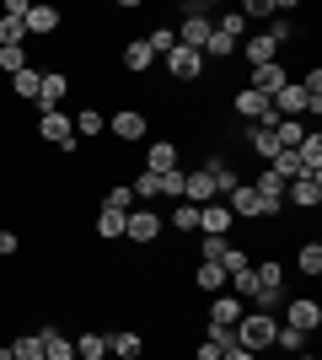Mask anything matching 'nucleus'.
Listing matches in <instances>:
<instances>
[{"label": "nucleus", "instance_id": "39448f33", "mask_svg": "<svg viewBox=\"0 0 322 360\" xmlns=\"http://www.w3.org/2000/svg\"><path fill=\"white\" fill-rule=\"evenodd\" d=\"M107 135L123 140V146H135V140L151 135V113H145V108H119V113L107 119Z\"/></svg>", "mask_w": 322, "mask_h": 360}, {"label": "nucleus", "instance_id": "37998d69", "mask_svg": "<svg viewBox=\"0 0 322 360\" xmlns=\"http://www.w3.org/2000/svg\"><path fill=\"white\" fill-rule=\"evenodd\" d=\"M156 194H167V199H183V167L161 172V178H156Z\"/></svg>", "mask_w": 322, "mask_h": 360}, {"label": "nucleus", "instance_id": "7ed1b4c3", "mask_svg": "<svg viewBox=\"0 0 322 360\" xmlns=\"http://www.w3.org/2000/svg\"><path fill=\"white\" fill-rule=\"evenodd\" d=\"M253 280H258V290H253V301H258L263 312H274V307H285V269H279L274 258L269 264H253Z\"/></svg>", "mask_w": 322, "mask_h": 360}, {"label": "nucleus", "instance_id": "c85d7f7f", "mask_svg": "<svg viewBox=\"0 0 322 360\" xmlns=\"http://www.w3.org/2000/svg\"><path fill=\"white\" fill-rule=\"evenodd\" d=\"M38 86H43V70H38V65H27V70L11 75V91L22 97V103H38Z\"/></svg>", "mask_w": 322, "mask_h": 360}, {"label": "nucleus", "instance_id": "f8f14e48", "mask_svg": "<svg viewBox=\"0 0 322 360\" xmlns=\"http://www.w3.org/2000/svg\"><path fill=\"white\" fill-rule=\"evenodd\" d=\"M236 49H242L247 70H253V65H279V44L269 38V32H253V38H242Z\"/></svg>", "mask_w": 322, "mask_h": 360}, {"label": "nucleus", "instance_id": "20e7f679", "mask_svg": "<svg viewBox=\"0 0 322 360\" xmlns=\"http://www.w3.org/2000/svg\"><path fill=\"white\" fill-rule=\"evenodd\" d=\"M161 231H167V221H161V215H156L151 205H135V210L123 215V237H129V242H140V248H151V242L161 237Z\"/></svg>", "mask_w": 322, "mask_h": 360}, {"label": "nucleus", "instance_id": "aec40b11", "mask_svg": "<svg viewBox=\"0 0 322 360\" xmlns=\"http://www.w3.org/2000/svg\"><path fill=\"white\" fill-rule=\"evenodd\" d=\"M210 32H215V22H210V16H183V32H177V44H183V49H199V54H204Z\"/></svg>", "mask_w": 322, "mask_h": 360}, {"label": "nucleus", "instance_id": "393cba45", "mask_svg": "<svg viewBox=\"0 0 322 360\" xmlns=\"http://www.w3.org/2000/svg\"><path fill=\"white\" fill-rule=\"evenodd\" d=\"M295 162L301 172H322V129H307V140L295 146Z\"/></svg>", "mask_w": 322, "mask_h": 360}, {"label": "nucleus", "instance_id": "412c9836", "mask_svg": "<svg viewBox=\"0 0 322 360\" xmlns=\"http://www.w3.org/2000/svg\"><path fill=\"white\" fill-rule=\"evenodd\" d=\"M60 22H65V11H54V6H32V11H27V38H32V32H38V38H54Z\"/></svg>", "mask_w": 322, "mask_h": 360}, {"label": "nucleus", "instance_id": "a18cd8bd", "mask_svg": "<svg viewBox=\"0 0 322 360\" xmlns=\"http://www.w3.org/2000/svg\"><path fill=\"white\" fill-rule=\"evenodd\" d=\"M145 44H151V54L161 60V54H172V49H177V32H172V27H156L151 38H145Z\"/></svg>", "mask_w": 322, "mask_h": 360}, {"label": "nucleus", "instance_id": "423d86ee", "mask_svg": "<svg viewBox=\"0 0 322 360\" xmlns=\"http://www.w3.org/2000/svg\"><path fill=\"white\" fill-rule=\"evenodd\" d=\"M161 65H167V75L177 81V86H183V81H204V70H210L199 49H183V44L172 49V54H161Z\"/></svg>", "mask_w": 322, "mask_h": 360}, {"label": "nucleus", "instance_id": "bb28decb", "mask_svg": "<svg viewBox=\"0 0 322 360\" xmlns=\"http://www.w3.org/2000/svg\"><path fill=\"white\" fill-rule=\"evenodd\" d=\"M194 290L220 296V290H226V269H220V264H194Z\"/></svg>", "mask_w": 322, "mask_h": 360}, {"label": "nucleus", "instance_id": "e433bc0d", "mask_svg": "<svg viewBox=\"0 0 322 360\" xmlns=\"http://www.w3.org/2000/svg\"><path fill=\"white\" fill-rule=\"evenodd\" d=\"M269 172H274V178H285V183H295V178H301V162H295V150H279L274 162H269Z\"/></svg>", "mask_w": 322, "mask_h": 360}, {"label": "nucleus", "instance_id": "4be33fe9", "mask_svg": "<svg viewBox=\"0 0 322 360\" xmlns=\"http://www.w3.org/2000/svg\"><path fill=\"white\" fill-rule=\"evenodd\" d=\"M38 339H43V360H76V339L60 328H38Z\"/></svg>", "mask_w": 322, "mask_h": 360}, {"label": "nucleus", "instance_id": "ddd939ff", "mask_svg": "<svg viewBox=\"0 0 322 360\" xmlns=\"http://www.w3.org/2000/svg\"><path fill=\"white\" fill-rule=\"evenodd\" d=\"M226 231H231L226 199H210V205H199V237H226Z\"/></svg>", "mask_w": 322, "mask_h": 360}, {"label": "nucleus", "instance_id": "a19ab883", "mask_svg": "<svg viewBox=\"0 0 322 360\" xmlns=\"http://www.w3.org/2000/svg\"><path fill=\"white\" fill-rule=\"evenodd\" d=\"M220 269H226V280H231V274H247V269H253V258H247V248H226V258H220Z\"/></svg>", "mask_w": 322, "mask_h": 360}, {"label": "nucleus", "instance_id": "58836bf2", "mask_svg": "<svg viewBox=\"0 0 322 360\" xmlns=\"http://www.w3.org/2000/svg\"><path fill=\"white\" fill-rule=\"evenodd\" d=\"M231 54H236V44H231L226 32H210V44H204V65H210V60H231Z\"/></svg>", "mask_w": 322, "mask_h": 360}, {"label": "nucleus", "instance_id": "c03bdc74", "mask_svg": "<svg viewBox=\"0 0 322 360\" xmlns=\"http://www.w3.org/2000/svg\"><path fill=\"white\" fill-rule=\"evenodd\" d=\"M27 65H32V54H27V49H0V70H6V75L27 70Z\"/></svg>", "mask_w": 322, "mask_h": 360}, {"label": "nucleus", "instance_id": "2eb2a0df", "mask_svg": "<svg viewBox=\"0 0 322 360\" xmlns=\"http://www.w3.org/2000/svg\"><path fill=\"white\" fill-rule=\"evenodd\" d=\"M285 81H290V75H285V65H253V70H247V86L263 91V97H274Z\"/></svg>", "mask_w": 322, "mask_h": 360}, {"label": "nucleus", "instance_id": "6ab92c4d", "mask_svg": "<svg viewBox=\"0 0 322 360\" xmlns=\"http://www.w3.org/2000/svg\"><path fill=\"white\" fill-rule=\"evenodd\" d=\"M204 172H210V183H215V194H220V199H226L231 188L242 183V172H236V167H231L226 156H210V162H204Z\"/></svg>", "mask_w": 322, "mask_h": 360}, {"label": "nucleus", "instance_id": "ea45409f", "mask_svg": "<svg viewBox=\"0 0 322 360\" xmlns=\"http://www.w3.org/2000/svg\"><path fill=\"white\" fill-rule=\"evenodd\" d=\"M215 32H226L231 44H242V38H247V22H242V11H226L220 22H215Z\"/></svg>", "mask_w": 322, "mask_h": 360}, {"label": "nucleus", "instance_id": "473e14b6", "mask_svg": "<svg viewBox=\"0 0 322 360\" xmlns=\"http://www.w3.org/2000/svg\"><path fill=\"white\" fill-rule=\"evenodd\" d=\"M119 237H123V215L97 205V242H119Z\"/></svg>", "mask_w": 322, "mask_h": 360}, {"label": "nucleus", "instance_id": "de8ad7c7", "mask_svg": "<svg viewBox=\"0 0 322 360\" xmlns=\"http://www.w3.org/2000/svg\"><path fill=\"white\" fill-rule=\"evenodd\" d=\"M27 11H32V0H6V11H0V16H16V22H27Z\"/></svg>", "mask_w": 322, "mask_h": 360}, {"label": "nucleus", "instance_id": "dca6fc26", "mask_svg": "<svg viewBox=\"0 0 322 360\" xmlns=\"http://www.w3.org/2000/svg\"><path fill=\"white\" fill-rule=\"evenodd\" d=\"M172 167H177V140H151V146H145V172L161 178V172H172Z\"/></svg>", "mask_w": 322, "mask_h": 360}, {"label": "nucleus", "instance_id": "9d476101", "mask_svg": "<svg viewBox=\"0 0 322 360\" xmlns=\"http://www.w3.org/2000/svg\"><path fill=\"white\" fill-rule=\"evenodd\" d=\"M253 194L263 199V215H269V221H274V215L285 210V178H274L269 167H263L258 178H253Z\"/></svg>", "mask_w": 322, "mask_h": 360}, {"label": "nucleus", "instance_id": "3c124183", "mask_svg": "<svg viewBox=\"0 0 322 360\" xmlns=\"http://www.w3.org/2000/svg\"><path fill=\"white\" fill-rule=\"evenodd\" d=\"M295 360H322V355H311V349H301V355H295Z\"/></svg>", "mask_w": 322, "mask_h": 360}, {"label": "nucleus", "instance_id": "79ce46f5", "mask_svg": "<svg viewBox=\"0 0 322 360\" xmlns=\"http://www.w3.org/2000/svg\"><path fill=\"white\" fill-rule=\"evenodd\" d=\"M226 248H231L226 237H199V264H220V258H226Z\"/></svg>", "mask_w": 322, "mask_h": 360}, {"label": "nucleus", "instance_id": "a878e982", "mask_svg": "<svg viewBox=\"0 0 322 360\" xmlns=\"http://www.w3.org/2000/svg\"><path fill=\"white\" fill-rule=\"evenodd\" d=\"M70 124H76V140H92L107 129V113L102 108H81V113H70Z\"/></svg>", "mask_w": 322, "mask_h": 360}, {"label": "nucleus", "instance_id": "72a5a7b5", "mask_svg": "<svg viewBox=\"0 0 322 360\" xmlns=\"http://www.w3.org/2000/svg\"><path fill=\"white\" fill-rule=\"evenodd\" d=\"M6 355L11 360H43V339H38V333H22V339H11Z\"/></svg>", "mask_w": 322, "mask_h": 360}, {"label": "nucleus", "instance_id": "9b49d317", "mask_svg": "<svg viewBox=\"0 0 322 360\" xmlns=\"http://www.w3.org/2000/svg\"><path fill=\"white\" fill-rule=\"evenodd\" d=\"M226 210H231V221H263V199L253 194V183H236L226 194Z\"/></svg>", "mask_w": 322, "mask_h": 360}, {"label": "nucleus", "instance_id": "cd10ccee", "mask_svg": "<svg viewBox=\"0 0 322 360\" xmlns=\"http://www.w3.org/2000/svg\"><path fill=\"white\" fill-rule=\"evenodd\" d=\"M269 135H274V146H279V150H295L301 140H307V119H279Z\"/></svg>", "mask_w": 322, "mask_h": 360}, {"label": "nucleus", "instance_id": "5701e85b", "mask_svg": "<svg viewBox=\"0 0 322 360\" xmlns=\"http://www.w3.org/2000/svg\"><path fill=\"white\" fill-rule=\"evenodd\" d=\"M151 65H156V54H151L145 38H129V44H123V70H129V75H145Z\"/></svg>", "mask_w": 322, "mask_h": 360}, {"label": "nucleus", "instance_id": "4468645a", "mask_svg": "<svg viewBox=\"0 0 322 360\" xmlns=\"http://www.w3.org/2000/svg\"><path fill=\"white\" fill-rule=\"evenodd\" d=\"M210 199H220V194H215V183H210V172H204V167L183 172V205H210Z\"/></svg>", "mask_w": 322, "mask_h": 360}, {"label": "nucleus", "instance_id": "4c0bfd02", "mask_svg": "<svg viewBox=\"0 0 322 360\" xmlns=\"http://www.w3.org/2000/svg\"><path fill=\"white\" fill-rule=\"evenodd\" d=\"M172 231H199V205H183V199H177V210H172Z\"/></svg>", "mask_w": 322, "mask_h": 360}, {"label": "nucleus", "instance_id": "1a4fd4ad", "mask_svg": "<svg viewBox=\"0 0 322 360\" xmlns=\"http://www.w3.org/2000/svg\"><path fill=\"white\" fill-rule=\"evenodd\" d=\"M65 97H70V75L48 65V70H43V86H38V103H32V108H38V113H54Z\"/></svg>", "mask_w": 322, "mask_h": 360}, {"label": "nucleus", "instance_id": "6e6552de", "mask_svg": "<svg viewBox=\"0 0 322 360\" xmlns=\"http://www.w3.org/2000/svg\"><path fill=\"white\" fill-rule=\"evenodd\" d=\"M285 205H295V210H317V205H322V172H301L295 183H285Z\"/></svg>", "mask_w": 322, "mask_h": 360}, {"label": "nucleus", "instance_id": "b1692460", "mask_svg": "<svg viewBox=\"0 0 322 360\" xmlns=\"http://www.w3.org/2000/svg\"><path fill=\"white\" fill-rule=\"evenodd\" d=\"M242 140H247V150H253V156H263V162H274V156H279L274 135H269L263 124H242Z\"/></svg>", "mask_w": 322, "mask_h": 360}, {"label": "nucleus", "instance_id": "0eeeda50", "mask_svg": "<svg viewBox=\"0 0 322 360\" xmlns=\"http://www.w3.org/2000/svg\"><path fill=\"white\" fill-rule=\"evenodd\" d=\"M285 323H290L295 333H317L322 328V301L317 296H290L285 301Z\"/></svg>", "mask_w": 322, "mask_h": 360}, {"label": "nucleus", "instance_id": "49530a36", "mask_svg": "<svg viewBox=\"0 0 322 360\" xmlns=\"http://www.w3.org/2000/svg\"><path fill=\"white\" fill-rule=\"evenodd\" d=\"M22 253V237H16V231H0V258H16Z\"/></svg>", "mask_w": 322, "mask_h": 360}, {"label": "nucleus", "instance_id": "8fccbe9b", "mask_svg": "<svg viewBox=\"0 0 322 360\" xmlns=\"http://www.w3.org/2000/svg\"><path fill=\"white\" fill-rule=\"evenodd\" d=\"M220 360H258V355H253V349H242V345H226V349H220Z\"/></svg>", "mask_w": 322, "mask_h": 360}, {"label": "nucleus", "instance_id": "a211bd4d", "mask_svg": "<svg viewBox=\"0 0 322 360\" xmlns=\"http://www.w3.org/2000/svg\"><path fill=\"white\" fill-rule=\"evenodd\" d=\"M247 317V307L236 296H231V290H220V296H210V323H226V328H236V323H242Z\"/></svg>", "mask_w": 322, "mask_h": 360}, {"label": "nucleus", "instance_id": "864d4df0", "mask_svg": "<svg viewBox=\"0 0 322 360\" xmlns=\"http://www.w3.org/2000/svg\"><path fill=\"white\" fill-rule=\"evenodd\" d=\"M0 360H11V355H6V349H0Z\"/></svg>", "mask_w": 322, "mask_h": 360}, {"label": "nucleus", "instance_id": "c9c22d12", "mask_svg": "<svg viewBox=\"0 0 322 360\" xmlns=\"http://www.w3.org/2000/svg\"><path fill=\"white\" fill-rule=\"evenodd\" d=\"M274 349H285V355H301V349H307V333H295L290 323H279V333H274Z\"/></svg>", "mask_w": 322, "mask_h": 360}, {"label": "nucleus", "instance_id": "09e8293b", "mask_svg": "<svg viewBox=\"0 0 322 360\" xmlns=\"http://www.w3.org/2000/svg\"><path fill=\"white\" fill-rule=\"evenodd\" d=\"M194 360H220V345H210V339H199V345H194Z\"/></svg>", "mask_w": 322, "mask_h": 360}, {"label": "nucleus", "instance_id": "c756f323", "mask_svg": "<svg viewBox=\"0 0 322 360\" xmlns=\"http://www.w3.org/2000/svg\"><path fill=\"white\" fill-rule=\"evenodd\" d=\"M76 360H107V333H97V328L76 333Z\"/></svg>", "mask_w": 322, "mask_h": 360}, {"label": "nucleus", "instance_id": "2f4dec72", "mask_svg": "<svg viewBox=\"0 0 322 360\" xmlns=\"http://www.w3.org/2000/svg\"><path fill=\"white\" fill-rule=\"evenodd\" d=\"M102 210L129 215V210H135V188H129V183H113V188H102Z\"/></svg>", "mask_w": 322, "mask_h": 360}, {"label": "nucleus", "instance_id": "f257e3e1", "mask_svg": "<svg viewBox=\"0 0 322 360\" xmlns=\"http://www.w3.org/2000/svg\"><path fill=\"white\" fill-rule=\"evenodd\" d=\"M274 333H279L274 312H247L242 323H236V345L253 349V355H269V349H274Z\"/></svg>", "mask_w": 322, "mask_h": 360}, {"label": "nucleus", "instance_id": "f704fd0d", "mask_svg": "<svg viewBox=\"0 0 322 360\" xmlns=\"http://www.w3.org/2000/svg\"><path fill=\"white\" fill-rule=\"evenodd\" d=\"M279 6L274 0H242V22H274Z\"/></svg>", "mask_w": 322, "mask_h": 360}, {"label": "nucleus", "instance_id": "603ef678", "mask_svg": "<svg viewBox=\"0 0 322 360\" xmlns=\"http://www.w3.org/2000/svg\"><path fill=\"white\" fill-rule=\"evenodd\" d=\"M0 113H6V97H0Z\"/></svg>", "mask_w": 322, "mask_h": 360}, {"label": "nucleus", "instance_id": "7c9ffc66", "mask_svg": "<svg viewBox=\"0 0 322 360\" xmlns=\"http://www.w3.org/2000/svg\"><path fill=\"white\" fill-rule=\"evenodd\" d=\"M295 269L307 274V280H317L322 274V242H301V248H295Z\"/></svg>", "mask_w": 322, "mask_h": 360}, {"label": "nucleus", "instance_id": "f3484780", "mask_svg": "<svg viewBox=\"0 0 322 360\" xmlns=\"http://www.w3.org/2000/svg\"><path fill=\"white\" fill-rule=\"evenodd\" d=\"M107 355H119V360H140V355H145V333H135V328L107 333Z\"/></svg>", "mask_w": 322, "mask_h": 360}, {"label": "nucleus", "instance_id": "f03ea898", "mask_svg": "<svg viewBox=\"0 0 322 360\" xmlns=\"http://www.w3.org/2000/svg\"><path fill=\"white\" fill-rule=\"evenodd\" d=\"M38 140H43V146H54L60 156H76V150H81L76 124H70V113H60V108H54V113H38Z\"/></svg>", "mask_w": 322, "mask_h": 360}]
</instances>
